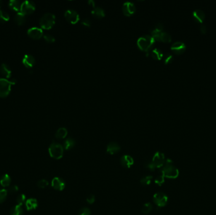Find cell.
<instances>
[{"mask_svg": "<svg viewBox=\"0 0 216 215\" xmlns=\"http://www.w3.org/2000/svg\"><path fill=\"white\" fill-rule=\"evenodd\" d=\"M136 12V7L133 3L125 2L123 5V14L127 16H130Z\"/></svg>", "mask_w": 216, "mask_h": 215, "instance_id": "cell-12", "label": "cell"}, {"mask_svg": "<svg viewBox=\"0 0 216 215\" xmlns=\"http://www.w3.org/2000/svg\"><path fill=\"white\" fill-rule=\"evenodd\" d=\"M193 17L197 22L202 23L205 18V15L202 10L197 9L193 12Z\"/></svg>", "mask_w": 216, "mask_h": 215, "instance_id": "cell-19", "label": "cell"}, {"mask_svg": "<svg viewBox=\"0 0 216 215\" xmlns=\"http://www.w3.org/2000/svg\"><path fill=\"white\" fill-rule=\"evenodd\" d=\"M10 19L9 14L5 11L0 10V22H5L8 21Z\"/></svg>", "mask_w": 216, "mask_h": 215, "instance_id": "cell-31", "label": "cell"}, {"mask_svg": "<svg viewBox=\"0 0 216 215\" xmlns=\"http://www.w3.org/2000/svg\"><path fill=\"white\" fill-rule=\"evenodd\" d=\"M171 49L176 54H181L186 50V45L182 42H176L171 45Z\"/></svg>", "mask_w": 216, "mask_h": 215, "instance_id": "cell-13", "label": "cell"}, {"mask_svg": "<svg viewBox=\"0 0 216 215\" xmlns=\"http://www.w3.org/2000/svg\"><path fill=\"white\" fill-rule=\"evenodd\" d=\"M200 32L204 34H205L207 32V27L205 25L202 24L200 26Z\"/></svg>", "mask_w": 216, "mask_h": 215, "instance_id": "cell-42", "label": "cell"}, {"mask_svg": "<svg viewBox=\"0 0 216 215\" xmlns=\"http://www.w3.org/2000/svg\"><path fill=\"white\" fill-rule=\"evenodd\" d=\"M155 41L151 35H146L140 37L138 39L137 45L141 51L148 53L152 48Z\"/></svg>", "mask_w": 216, "mask_h": 215, "instance_id": "cell-3", "label": "cell"}, {"mask_svg": "<svg viewBox=\"0 0 216 215\" xmlns=\"http://www.w3.org/2000/svg\"><path fill=\"white\" fill-rule=\"evenodd\" d=\"M11 183V178L9 175L7 174H4L0 179V184H1L3 187H7L10 185Z\"/></svg>", "mask_w": 216, "mask_h": 215, "instance_id": "cell-25", "label": "cell"}, {"mask_svg": "<svg viewBox=\"0 0 216 215\" xmlns=\"http://www.w3.org/2000/svg\"><path fill=\"white\" fill-rule=\"evenodd\" d=\"M37 185V187L39 188L44 189L47 186H48V185H49V182H48V181L46 179H42V180H40L38 181Z\"/></svg>", "mask_w": 216, "mask_h": 215, "instance_id": "cell-34", "label": "cell"}, {"mask_svg": "<svg viewBox=\"0 0 216 215\" xmlns=\"http://www.w3.org/2000/svg\"><path fill=\"white\" fill-rule=\"evenodd\" d=\"M67 134H68L67 129L65 128H60L57 130L55 134V136L57 139H61L65 138Z\"/></svg>", "mask_w": 216, "mask_h": 215, "instance_id": "cell-26", "label": "cell"}, {"mask_svg": "<svg viewBox=\"0 0 216 215\" xmlns=\"http://www.w3.org/2000/svg\"><path fill=\"white\" fill-rule=\"evenodd\" d=\"M17 80H8L4 78H0V97H5L8 96L11 91L12 85H15Z\"/></svg>", "mask_w": 216, "mask_h": 215, "instance_id": "cell-4", "label": "cell"}, {"mask_svg": "<svg viewBox=\"0 0 216 215\" xmlns=\"http://www.w3.org/2000/svg\"><path fill=\"white\" fill-rule=\"evenodd\" d=\"M18 190V186L17 185H13V186L10 187L9 190H8V192H9L12 194H14V193H16Z\"/></svg>", "mask_w": 216, "mask_h": 215, "instance_id": "cell-41", "label": "cell"}, {"mask_svg": "<svg viewBox=\"0 0 216 215\" xmlns=\"http://www.w3.org/2000/svg\"><path fill=\"white\" fill-rule=\"evenodd\" d=\"M2 3H3V2L2 1V0H0V7H2Z\"/></svg>", "mask_w": 216, "mask_h": 215, "instance_id": "cell-44", "label": "cell"}, {"mask_svg": "<svg viewBox=\"0 0 216 215\" xmlns=\"http://www.w3.org/2000/svg\"><path fill=\"white\" fill-rule=\"evenodd\" d=\"M11 215H23V210L22 208V206L17 204L14 206L10 210Z\"/></svg>", "mask_w": 216, "mask_h": 215, "instance_id": "cell-24", "label": "cell"}, {"mask_svg": "<svg viewBox=\"0 0 216 215\" xmlns=\"http://www.w3.org/2000/svg\"><path fill=\"white\" fill-rule=\"evenodd\" d=\"M51 186L55 190L61 191L65 189L66 187V183L63 179L56 177H54L51 181Z\"/></svg>", "mask_w": 216, "mask_h": 215, "instance_id": "cell-11", "label": "cell"}, {"mask_svg": "<svg viewBox=\"0 0 216 215\" xmlns=\"http://www.w3.org/2000/svg\"><path fill=\"white\" fill-rule=\"evenodd\" d=\"M8 5L11 9L17 12L20 11L22 3L19 1H18V0H11V1L9 2Z\"/></svg>", "mask_w": 216, "mask_h": 215, "instance_id": "cell-27", "label": "cell"}, {"mask_svg": "<svg viewBox=\"0 0 216 215\" xmlns=\"http://www.w3.org/2000/svg\"><path fill=\"white\" fill-rule=\"evenodd\" d=\"M76 144V142L75 139H72L71 138H68L65 140L63 144V148L66 150H69L71 148H73Z\"/></svg>", "mask_w": 216, "mask_h": 215, "instance_id": "cell-23", "label": "cell"}, {"mask_svg": "<svg viewBox=\"0 0 216 215\" xmlns=\"http://www.w3.org/2000/svg\"><path fill=\"white\" fill-rule=\"evenodd\" d=\"M166 158H165V155L164 153L160 152H157L152 160L151 162L153 164L154 166L155 167V169H160L162 168V167L164 166V165L166 163Z\"/></svg>", "mask_w": 216, "mask_h": 215, "instance_id": "cell-7", "label": "cell"}, {"mask_svg": "<svg viewBox=\"0 0 216 215\" xmlns=\"http://www.w3.org/2000/svg\"><path fill=\"white\" fill-rule=\"evenodd\" d=\"M88 3H89V4L92 3V6L93 7H94V8H95V6H94V2L93 1H89V2H88Z\"/></svg>", "mask_w": 216, "mask_h": 215, "instance_id": "cell-43", "label": "cell"}, {"mask_svg": "<svg viewBox=\"0 0 216 215\" xmlns=\"http://www.w3.org/2000/svg\"><path fill=\"white\" fill-rule=\"evenodd\" d=\"M120 163L125 168L130 169L134 164V160L131 156L125 155L122 157L121 159H120Z\"/></svg>", "mask_w": 216, "mask_h": 215, "instance_id": "cell-15", "label": "cell"}, {"mask_svg": "<svg viewBox=\"0 0 216 215\" xmlns=\"http://www.w3.org/2000/svg\"><path fill=\"white\" fill-rule=\"evenodd\" d=\"M36 63L35 58L31 54H25L22 59V63L27 68H32Z\"/></svg>", "mask_w": 216, "mask_h": 215, "instance_id": "cell-16", "label": "cell"}, {"mask_svg": "<svg viewBox=\"0 0 216 215\" xmlns=\"http://www.w3.org/2000/svg\"><path fill=\"white\" fill-rule=\"evenodd\" d=\"M91 13L96 18H102L105 16L104 10L101 7H95Z\"/></svg>", "mask_w": 216, "mask_h": 215, "instance_id": "cell-22", "label": "cell"}, {"mask_svg": "<svg viewBox=\"0 0 216 215\" xmlns=\"http://www.w3.org/2000/svg\"><path fill=\"white\" fill-rule=\"evenodd\" d=\"M26 209L28 211L34 210L36 209L38 206V202L36 199L34 198H30L26 200V202L25 203Z\"/></svg>", "mask_w": 216, "mask_h": 215, "instance_id": "cell-20", "label": "cell"}, {"mask_svg": "<svg viewBox=\"0 0 216 215\" xmlns=\"http://www.w3.org/2000/svg\"><path fill=\"white\" fill-rule=\"evenodd\" d=\"M55 15L51 13H45L40 19V26L44 29H51L55 23Z\"/></svg>", "mask_w": 216, "mask_h": 215, "instance_id": "cell-6", "label": "cell"}, {"mask_svg": "<svg viewBox=\"0 0 216 215\" xmlns=\"http://www.w3.org/2000/svg\"><path fill=\"white\" fill-rule=\"evenodd\" d=\"M79 215H90L91 211L88 208H83L79 211Z\"/></svg>", "mask_w": 216, "mask_h": 215, "instance_id": "cell-36", "label": "cell"}, {"mask_svg": "<svg viewBox=\"0 0 216 215\" xmlns=\"http://www.w3.org/2000/svg\"><path fill=\"white\" fill-rule=\"evenodd\" d=\"M26 196L25 194H21L20 195L18 196L17 198V204L22 206L24 203H26Z\"/></svg>", "mask_w": 216, "mask_h": 215, "instance_id": "cell-33", "label": "cell"}, {"mask_svg": "<svg viewBox=\"0 0 216 215\" xmlns=\"http://www.w3.org/2000/svg\"><path fill=\"white\" fill-rule=\"evenodd\" d=\"M153 201L155 204H156L158 207L162 208L167 204L168 198L164 193L159 192L154 195Z\"/></svg>", "mask_w": 216, "mask_h": 215, "instance_id": "cell-9", "label": "cell"}, {"mask_svg": "<svg viewBox=\"0 0 216 215\" xmlns=\"http://www.w3.org/2000/svg\"><path fill=\"white\" fill-rule=\"evenodd\" d=\"M27 34L34 39H39L42 36L43 31L39 27H33L28 29Z\"/></svg>", "mask_w": 216, "mask_h": 215, "instance_id": "cell-14", "label": "cell"}, {"mask_svg": "<svg viewBox=\"0 0 216 215\" xmlns=\"http://www.w3.org/2000/svg\"><path fill=\"white\" fill-rule=\"evenodd\" d=\"M173 59V56L170 54V53H167L165 56H164V63L165 64H170L172 62Z\"/></svg>", "mask_w": 216, "mask_h": 215, "instance_id": "cell-37", "label": "cell"}, {"mask_svg": "<svg viewBox=\"0 0 216 215\" xmlns=\"http://www.w3.org/2000/svg\"><path fill=\"white\" fill-rule=\"evenodd\" d=\"M164 177L161 174V175H158L156 178V179H155V180H154V182L157 184V185H159V186H161V185H162L164 183Z\"/></svg>", "mask_w": 216, "mask_h": 215, "instance_id": "cell-35", "label": "cell"}, {"mask_svg": "<svg viewBox=\"0 0 216 215\" xmlns=\"http://www.w3.org/2000/svg\"><path fill=\"white\" fill-rule=\"evenodd\" d=\"M65 16L66 20L71 24H76L80 20L79 13L73 10H66L65 13Z\"/></svg>", "mask_w": 216, "mask_h": 215, "instance_id": "cell-10", "label": "cell"}, {"mask_svg": "<svg viewBox=\"0 0 216 215\" xmlns=\"http://www.w3.org/2000/svg\"><path fill=\"white\" fill-rule=\"evenodd\" d=\"M44 38L46 42L49 43H53L55 41V38L50 34H45L44 35Z\"/></svg>", "mask_w": 216, "mask_h": 215, "instance_id": "cell-38", "label": "cell"}, {"mask_svg": "<svg viewBox=\"0 0 216 215\" xmlns=\"http://www.w3.org/2000/svg\"><path fill=\"white\" fill-rule=\"evenodd\" d=\"M36 10V5L32 1H27L23 2L22 3L21 8H20V12L25 14V15H29L33 13Z\"/></svg>", "mask_w": 216, "mask_h": 215, "instance_id": "cell-8", "label": "cell"}, {"mask_svg": "<svg viewBox=\"0 0 216 215\" xmlns=\"http://www.w3.org/2000/svg\"><path fill=\"white\" fill-rule=\"evenodd\" d=\"M8 190L7 189H0V204L3 203L6 200L8 196Z\"/></svg>", "mask_w": 216, "mask_h": 215, "instance_id": "cell-32", "label": "cell"}, {"mask_svg": "<svg viewBox=\"0 0 216 215\" xmlns=\"http://www.w3.org/2000/svg\"><path fill=\"white\" fill-rule=\"evenodd\" d=\"M86 201H87V202L89 204H93V203L95 202V196L93 195V194H90V195L88 196V197H87V199H86Z\"/></svg>", "mask_w": 216, "mask_h": 215, "instance_id": "cell-39", "label": "cell"}, {"mask_svg": "<svg viewBox=\"0 0 216 215\" xmlns=\"http://www.w3.org/2000/svg\"><path fill=\"white\" fill-rule=\"evenodd\" d=\"M120 150H121V147L118 144V143L115 142H111L109 143L106 149V152L108 153L110 155H114L117 153H118Z\"/></svg>", "mask_w": 216, "mask_h": 215, "instance_id": "cell-17", "label": "cell"}, {"mask_svg": "<svg viewBox=\"0 0 216 215\" xmlns=\"http://www.w3.org/2000/svg\"><path fill=\"white\" fill-rule=\"evenodd\" d=\"M161 174L168 179H176L179 175V171L174 165L173 161L168 158L162 167Z\"/></svg>", "mask_w": 216, "mask_h": 215, "instance_id": "cell-1", "label": "cell"}, {"mask_svg": "<svg viewBox=\"0 0 216 215\" xmlns=\"http://www.w3.org/2000/svg\"><path fill=\"white\" fill-rule=\"evenodd\" d=\"M0 73L7 78H10L12 75L10 67L6 63H2L0 66Z\"/></svg>", "mask_w": 216, "mask_h": 215, "instance_id": "cell-18", "label": "cell"}, {"mask_svg": "<svg viewBox=\"0 0 216 215\" xmlns=\"http://www.w3.org/2000/svg\"><path fill=\"white\" fill-rule=\"evenodd\" d=\"M48 151H49L50 155L51 158L56 160H60L63 156L64 148L60 143L53 141L50 145Z\"/></svg>", "mask_w": 216, "mask_h": 215, "instance_id": "cell-5", "label": "cell"}, {"mask_svg": "<svg viewBox=\"0 0 216 215\" xmlns=\"http://www.w3.org/2000/svg\"><path fill=\"white\" fill-rule=\"evenodd\" d=\"M151 56L152 57L153 59H156V60H161L163 56V53L162 52V51L158 48H155L154 49H153L151 53Z\"/></svg>", "mask_w": 216, "mask_h": 215, "instance_id": "cell-28", "label": "cell"}, {"mask_svg": "<svg viewBox=\"0 0 216 215\" xmlns=\"http://www.w3.org/2000/svg\"><path fill=\"white\" fill-rule=\"evenodd\" d=\"M163 26L161 23H157V25L151 30V36L155 40L162 42H170L171 41V35L165 32H163Z\"/></svg>", "mask_w": 216, "mask_h": 215, "instance_id": "cell-2", "label": "cell"}, {"mask_svg": "<svg viewBox=\"0 0 216 215\" xmlns=\"http://www.w3.org/2000/svg\"><path fill=\"white\" fill-rule=\"evenodd\" d=\"M14 20H15V21L17 23L18 25L21 26L26 22V21L27 20V15L21 13L20 12L16 14V15L15 16Z\"/></svg>", "mask_w": 216, "mask_h": 215, "instance_id": "cell-21", "label": "cell"}, {"mask_svg": "<svg viewBox=\"0 0 216 215\" xmlns=\"http://www.w3.org/2000/svg\"><path fill=\"white\" fill-rule=\"evenodd\" d=\"M152 209H153L152 204L151 203H147L146 204H144L143 206H142V213L145 214H149V213L152 211Z\"/></svg>", "mask_w": 216, "mask_h": 215, "instance_id": "cell-29", "label": "cell"}, {"mask_svg": "<svg viewBox=\"0 0 216 215\" xmlns=\"http://www.w3.org/2000/svg\"><path fill=\"white\" fill-rule=\"evenodd\" d=\"M81 23H82V25H83L84 26L87 27H90V25H91L90 21L89 19H87V18L84 19V20L82 21Z\"/></svg>", "mask_w": 216, "mask_h": 215, "instance_id": "cell-40", "label": "cell"}, {"mask_svg": "<svg viewBox=\"0 0 216 215\" xmlns=\"http://www.w3.org/2000/svg\"><path fill=\"white\" fill-rule=\"evenodd\" d=\"M153 177L152 175H147L140 179V183L143 185H149L151 184Z\"/></svg>", "mask_w": 216, "mask_h": 215, "instance_id": "cell-30", "label": "cell"}]
</instances>
